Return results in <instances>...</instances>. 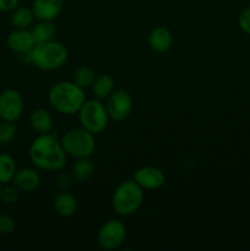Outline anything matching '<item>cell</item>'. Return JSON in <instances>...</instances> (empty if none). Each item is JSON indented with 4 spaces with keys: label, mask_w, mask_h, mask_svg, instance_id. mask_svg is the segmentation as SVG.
<instances>
[{
    "label": "cell",
    "mask_w": 250,
    "mask_h": 251,
    "mask_svg": "<svg viewBox=\"0 0 250 251\" xmlns=\"http://www.w3.org/2000/svg\"><path fill=\"white\" fill-rule=\"evenodd\" d=\"M12 183L22 193H32L41 185V176L34 168L25 167V168L17 169Z\"/></svg>",
    "instance_id": "4fadbf2b"
},
{
    "label": "cell",
    "mask_w": 250,
    "mask_h": 251,
    "mask_svg": "<svg viewBox=\"0 0 250 251\" xmlns=\"http://www.w3.org/2000/svg\"><path fill=\"white\" fill-rule=\"evenodd\" d=\"M126 239V227L119 220H109L100 228L97 233V243L100 249H119Z\"/></svg>",
    "instance_id": "52a82bcc"
},
{
    "label": "cell",
    "mask_w": 250,
    "mask_h": 251,
    "mask_svg": "<svg viewBox=\"0 0 250 251\" xmlns=\"http://www.w3.org/2000/svg\"><path fill=\"white\" fill-rule=\"evenodd\" d=\"M7 47L11 51L19 54V55H27L31 53L33 47L36 46V41L33 38L31 29L25 28V29H16L7 36L6 39Z\"/></svg>",
    "instance_id": "8fae6325"
},
{
    "label": "cell",
    "mask_w": 250,
    "mask_h": 251,
    "mask_svg": "<svg viewBox=\"0 0 250 251\" xmlns=\"http://www.w3.org/2000/svg\"><path fill=\"white\" fill-rule=\"evenodd\" d=\"M64 151L74 158L91 157L96 150L95 135L83 127L68 130L60 140Z\"/></svg>",
    "instance_id": "5b68a950"
},
{
    "label": "cell",
    "mask_w": 250,
    "mask_h": 251,
    "mask_svg": "<svg viewBox=\"0 0 250 251\" xmlns=\"http://www.w3.org/2000/svg\"><path fill=\"white\" fill-rule=\"evenodd\" d=\"M36 44L51 41L55 36V26L53 21H39L31 29Z\"/></svg>",
    "instance_id": "ffe728a7"
},
{
    "label": "cell",
    "mask_w": 250,
    "mask_h": 251,
    "mask_svg": "<svg viewBox=\"0 0 250 251\" xmlns=\"http://www.w3.org/2000/svg\"><path fill=\"white\" fill-rule=\"evenodd\" d=\"M53 118L50 113L46 109L33 110L29 115V125L37 134H49L53 130Z\"/></svg>",
    "instance_id": "2e32d148"
},
{
    "label": "cell",
    "mask_w": 250,
    "mask_h": 251,
    "mask_svg": "<svg viewBox=\"0 0 250 251\" xmlns=\"http://www.w3.org/2000/svg\"><path fill=\"white\" fill-rule=\"evenodd\" d=\"M16 162L9 153H0V183L10 184L16 173Z\"/></svg>",
    "instance_id": "44dd1931"
},
{
    "label": "cell",
    "mask_w": 250,
    "mask_h": 251,
    "mask_svg": "<svg viewBox=\"0 0 250 251\" xmlns=\"http://www.w3.org/2000/svg\"><path fill=\"white\" fill-rule=\"evenodd\" d=\"M238 26L245 34L250 36V6L245 7L238 16Z\"/></svg>",
    "instance_id": "484cf974"
},
{
    "label": "cell",
    "mask_w": 250,
    "mask_h": 251,
    "mask_svg": "<svg viewBox=\"0 0 250 251\" xmlns=\"http://www.w3.org/2000/svg\"><path fill=\"white\" fill-rule=\"evenodd\" d=\"M29 159L36 168L46 172H59L66 164V152L54 134H41L29 146Z\"/></svg>",
    "instance_id": "6da1fadb"
},
{
    "label": "cell",
    "mask_w": 250,
    "mask_h": 251,
    "mask_svg": "<svg viewBox=\"0 0 250 251\" xmlns=\"http://www.w3.org/2000/svg\"><path fill=\"white\" fill-rule=\"evenodd\" d=\"M49 104L54 110L64 115L77 114L86 102L85 90L74 81H60L54 83L48 92Z\"/></svg>",
    "instance_id": "7a4b0ae2"
},
{
    "label": "cell",
    "mask_w": 250,
    "mask_h": 251,
    "mask_svg": "<svg viewBox=\"0 0 250 251\" xmlns=\"http://www.w3.org/2000/svg\"><path fill=\"white\" fill-rule=\"evenodd\" d=\"M20 198V190L15 185H9L5 184L1 186V191H0V200L7 205H12V203L17 202Z\"/></svg>",
    "instance_id": "cb8c5ba5"
},
{
    "label": "cell",
    "mask_w": 250,
    "mask_h": 251,
    "mask_svg": "<svg viewBox=\"0 0 250 251\" xmlns=\"http://www.w3.org/2000/svg\"><path fill=\"white\" fill-rule=\"evenodd\" d=\"M53 206L55 212L61 217H71L77 211V200L69 191H61L54 198Z\"/></svg>",
    "instance_id": "9a60e30c"
},
{
    "label": "cell",
    "mask_w": 250,
    "mask_h": 251,
    "mask_svg": "<svg viewBox=\"0 0 250 251\" xmlns=\"http://www.w3.org/2000/svg\"><path fill=\"white\" fill-rule=\"evenodd\" d=\"M96 73L92 68L90 66H80L77 70L74 73V78L73 81L77 86H80L81 88H88L92 86V83L96 80Z\"/></svg>",
    "instance_id": "7402d4cb"
},
{
    "label": "cell",
    "mask_w": 250,
    "mask_h": 251,
    "mask_svg": "<svg viewBox=\"0 0 250 251\" xmlns=\"http://www.w3.org/2000/svg\"><path fill=\"white\" fill-rule=\"evenodd\" d=\"M15 227H16V223L11 216L0 215V234H11L15 230Z\"/></svg>",
    "instance_id": "d4e9b609"
},
{
    "label": "cell",
    "mask_w": 250,
    "mask_h": 251,
    "mask_svg": "<svg viewBox=\"0 0 250 251\" xmlns=\"http://www.w3.org/2000/svg\"><path fill=\"white\" fill-rule=\"evenodd\" d=\"M132 179L145 190H157L166 183L163 171L153 166H145L135 171Z\"/></svg>",
    "instance_id": "30bf717a"
},
{
    "label": "cell",
    "mask_w": 250,
    "mask_h": 251,
    "mask_svg": "<svg viewBox=\"0 0 250 251\" xmlns=\"http://www.w3.org/2000/svg\"><path fill=\"white\" fill-rule=\"evenodd\" d=\"M20 5V0H0V12H11Z\"/></svg>",
    "instance_id": "4316f807"
},
{
    "label": "cell",
    "mask_w": 250,
    "mask_h": 251,
    "mask_svg": "<svg viewBox=\"0 0 250 251\" xmlns=\"http://www.w3.org/2000/svg\"><path fill=\"white\" fill-rule=\"evenodd\" d=\"M25 104L21 93L9 88L0 93V120L15 123L24 114Z\"/></svg>",
    "instance_id": "ba28073f"
},
{
    "label": "cell",
    "mask_w": 250,
    "mask_h": 251,
    "mask_svg": "<svg viewBox=\"0 0 250 251\" xmlns=\"http://www.w3.org/2000/svg\"><path fill=\"white\" fill-rule=\"evenodd\" d=\"M132 107L134 102L131 95L125 90H115L107 98L105 103V109L109 115V119L114 122H123L131 114Z\"/></svg>",
    "instance_id": "9c48e42d"
},
{
    "label": "cell",
    "mask_w": 250,
    "mask_h": 251,
    "mask_svg": "<svg viewBox=\"0 0 250 251\" xmlns=\"http://www.w3.org/2000/svg\"><path fill=\"white\" fill-rule=\"evenodd\" d=\"M77 115L81 127L93 135H98L104 131L109 122V115L105 109V104H103L102 100L96 98L86 100L77 112Z\"/></svg>",
    "instance_id": "8992f818"
},
{
    "label": "cell",
    "mask_w": 250,
    "mask_h": 251,
    "mask_svg": "<svg viewBox=\"0 0 250 251\" xmlns=\"http://www.w3.org/2000/svg\"><path fill=\"white\" fill-rule=\"evenodd\" d=\"M1 186H2V184L0 183V191H1Z\"/></svg>",
    "instance_id": "83f0119b"
},
{
    "label": "cell",
    "mask_w": 250,
    "mask_h": 251,
    "mask_svg": "<svg viewBox=\"0 0 250 251\" xmlns=\"http://www.w3.org/2000/svg\"><path fill=\"white\" fill-rule=\"evenodd\" d=\"M144 202V189L134 180H124L112 195V207L117 215L129 217L139 211Z\"/></svg>",
    "instance_id": "277c9868"
},
{
    "label": "cell",
    "mask_w": 250,
    "mask_h": 251,
    "mask_svg": "<svg viewBox=\"0 0 250 251\" xmlns=\"http://www.w3.org/2000/svg\"><path fill=\"white\" fill-rule=\"evenodd\" d=\"M71 173H73L74 178L78 181H86L92 178L93 173H95V164H93L91 157L77 158V161L74 163Z\"/></svg>",
    "instance_id": "d6986e66"
},
{
    "label": "cell",
    "mask_w": 250,
    "mask_h": 251,
    "mask_svg": "<svg viewBox=\"0 0 250 251\" xmlns=\"http://www.w3.org/2000/svg\"><path fill=\"white\" fill-rule=\"evenodd\" d=\"M64 0H33L32 11L38 21H53L60 15Z\"/></svg>",
    "instance_id": "7c38bea8"
},
{
    "label": "cell",
    "mask_w": 250,
    "mask_h": 251,
    "mask_svg": "<svg viewBox=\"0 0 250 251\" xmlns=\"http://www.w3.org/2000/svg\"><path fill=\"white\" fill-rule=\"evenodd\" d=\"M17 134V127L11 122H0V146L7 145L15 139Z\"/></svg>",
    "instance_id": "603a6c76"
},
{
    "label": "cell",
    "mask_w": 250,
    "mask_h": 251,
    "mask_svg": "<svg viewBox=\"0 0 250 251\" xmlns=\"http://www.w3.org/2000/svg\"><path fill=\"white\" fill-rule=\"evenodd\" d=\"M91 88H92L93 97L96 100H107L115 91V80L113 78L112 75L102 74V75L96 77L95 82L92 83Z\"/></svg>",
    "instance_id": "e0dca14e"
},
{
    "label": "cell",
    "mask_w": 250,
    "mask_h": 251,
    "mask_svg": "<svg viewBox=\"0 0 250 251\" xmlns=\"http://www.w3.org/2000/svg\"><path fill=\"white\" fill-rule=\"evenodd\" d=\"M28 56V61L37 69L43 71H54L60 69L68 61L69 51L63 43L58 41H48L33 47Z\"/></svg>",
    "instance_id": "3957f363"
},
{
    "label": "cell",
    "mask_w": 250,
    "mask_h": 251,
    "mask_svg": "<svg viewBox=\"0 0 250 251\" xmlns=\"http://www.w3.org/2000/svg\"><path fill=\"white\" fill-rule=\"evenodd\" d=\"M149 46L156 53H167L173 46V34L164 26L153 27L149 34Z\"/></svg>",
    "instance_id": "5bb4252c"
},
{
    "label": "cell",
    "mask_w": 250,
    "mask_h": 251,
    "mask_svg": "<svg viewBox=\"0 0 250 251\" xmlns=\"http://www.w3.org/2000/svg\"><path fill=\"white\" fill-rule=\"evenodd\" d=\"M34 14L32 9L26 6H17L16 9L12 10L10 15V24L14 28L16 29H25L29 28V26L33 25Z\"/></svg>",
    "instance_id": "ac0fdd59"
}]
</instances>
